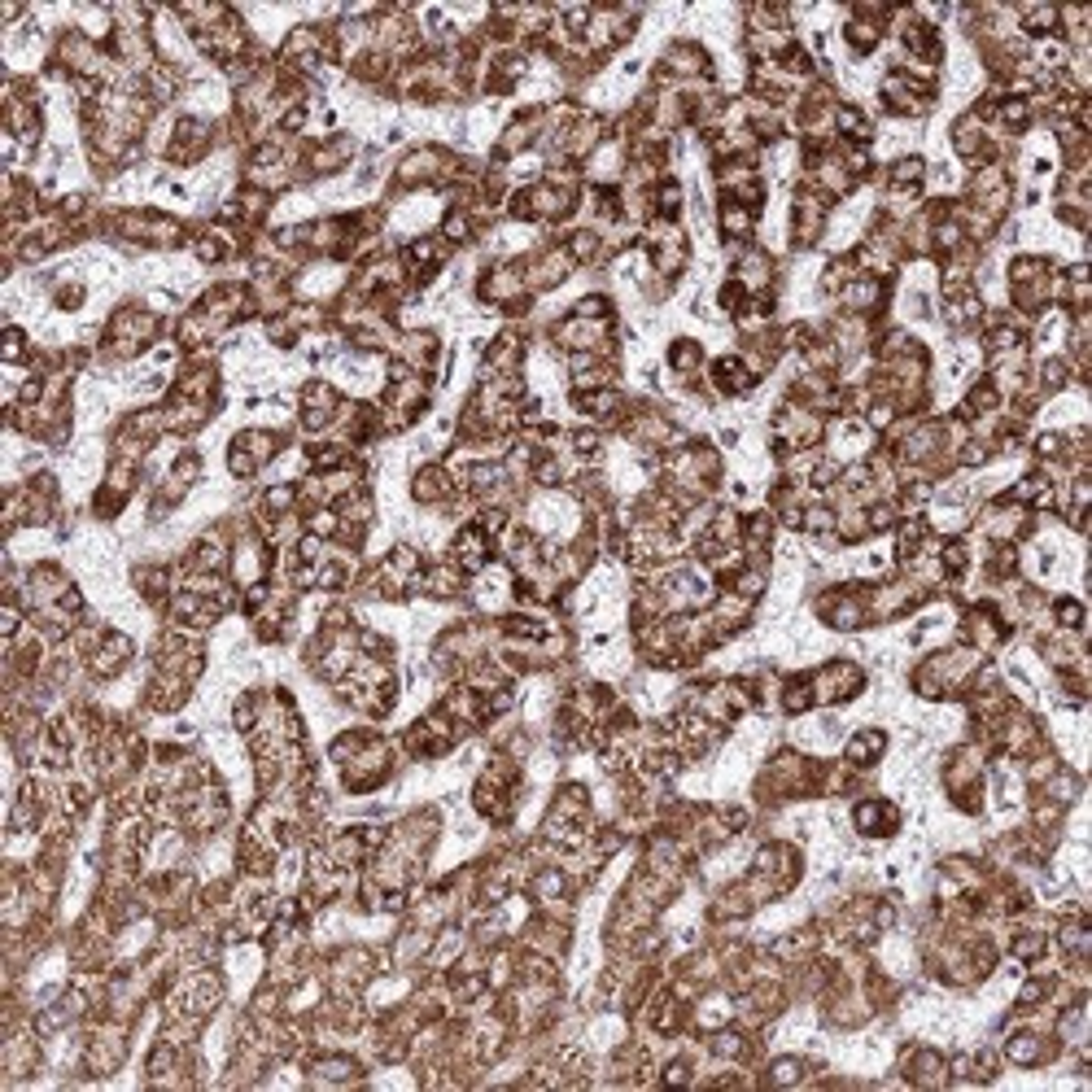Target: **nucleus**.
Here are the masks:
<instances>
[{"mask_svg": "<svg viewBox=\"0 0 1092 1092\" xmlns=\"http://www.w3.org/2000/svg\"><path fill=\"white\" fill-rule=\"evenodd\" d=\"M131 655H135V642L127 634H118V629H105V638L96 642L83 664H88L92 677H118L122 668L131 664Z\"/></svg>", "mask_w": 1092, "mask_h": 1092, "instance_id": "f257e3e1", "label": "nucleus"}, {"mask_svg": "<svg viewBox=\"0 0 1092 1092\" xmlns=\"http://www.w3.org/2000/svg\"><path fill=\"white\" fill-rule=\"evenodd\" d=\"M852 826L865 839H891L900 830V809L891 800H861L852 809Z\"/></svg>", "mask_w": 1092, "mask_h": 1092, "instance_id": "f03ea898", "label": "nucleus"}, {"mask_svg": "<svg viewBox=\"0 0 1092 1092\" xmlns=\"http://www.w3.org/2000/svg\"><path fill=\"white\" fill-rule=\"evenodd\" d=\"M883 752H887L883 730H856V735L848 739V748H843V765L848 769H870L874 761H883Z\"/></svg>", "mask_w": 1092, "mask_h": 1092, "instance_id": "7ed1b4c3", "label": "nucleus"}, {"mask_svg": "<svg viewBox=\"0 0 1092 1092\" xmlns=\"http://www.w3.org/2000/svg\"><path fill=\"white\" fill-rule=\"evenodd\" d=\"M668 367H673L681 380H691L695 371L704 367V345L691 341V337H677L673 345H668Z\"/></svg>", "mask_w": 1092, "mask_h": 1092, "instance_id": "20e7f679", "label": "nucleus"}, {"mask_svg": "<svg viewBox=\"0 0 1092 1092\" xmlns=\"http://www.w3.org/2000/svg\"><path fill=\"white\" fill-rule=\"evenodd\" d=\"M769 1084H778V1088H791V1084H804L809 1079V1058H796V1053H787V1058H774L769 1062V1071H765Z\"/></svg>", "mask_w": 1092, "mask_h": 1092, "instance_id": "39448f33", "label": "nucleus"}, {"mask_svg": "<svg viewBox=\"0 0 1092 1092\" xmlns=\"http://www.w3.org/2000/svg\"><path fill=\"white\" fill-rule=\"evenodd\" d=\"M5 363H27V332L18 324L5 328Z\"/></svg>", "mask_w": 1092, "mask_h": 1092, "instance_id": "423d86ee", "label": "nucleus"}]
</instances>
